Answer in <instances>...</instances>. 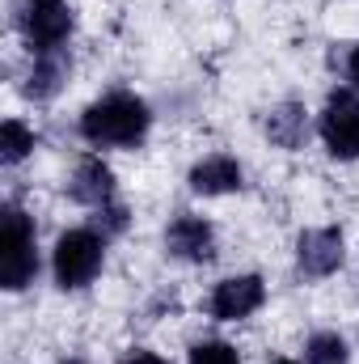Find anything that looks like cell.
Here are the masks:
<instances>
[{
    "mask_svg": "<svg viewBox=\"0 0 359 364\" xmlns=\"http://www.w3.org/2000/svg\"><path fill=\"white\" fill-rule=\"evenodd\" d=\"M123 364H170V360H161V356H153V352H131Z\"/></svg>",
    "mask_w": 359,
    "mask_h": 364,
    "instance_id": "ac0fdd59",
    "label": "cell"
},
{
    "mask_svg": "<svg viewBox=\"0 0 359 364\" xmlns=\"http://www.w3.org/2000/svg\"><path fill=\"white\" fill-rule=\"evenodd\" d=\"M34 144H38V136H34L21 119H9V123L0 127V166H17V161H26V157L34 153Z\"/></svg>",
    "mask_w": 359,
    "mask_h": 364,
    "instance_id": "4fadbf2b",
    "label": "cell"
},
{
    "mask_svg": "<svg viewBox=\"0 0 359 364\" xmlns=\"http://www.w3.org/2000/svg\"><path fill=\"white\" fill-rule=\"evenodd\" d=\"M64 364H81V360H64Z\"/></svg>",
    "mask_w": 359,
    "mask_h": 364,
    "instance_id": "ffe728a7",
    "label": "cell"
},
{
    "mask_svg": "<svg viewBox=\"0 0 359 364\" xmlns=\"http://www.w3.org/2000/svg\"><path fill=\"white\" fill-rule=\"evenodd\" d=\"M263 132H267V140L275 149L296 153V149H304V140H309V110H304L300 102H279L275 110H267Z\"/></svg>",
    "mask_w": 359,
    "mask_h": 364,
    "instance_id": "7c38bea8",
    "label": "cell"
},
{
    "mask_svg": "<svg viewBox=\"0 0 359 364\" xmlns=\"http://www.w3.org/2000/svg\"><path fill=\"white\" fill-rule=\"evenodd\" d=\"M263 301H267L263 275H228V279L216 284L207 309H211V318H220V322H241V318H250L254 309H263Z\"/></svg>",
    "mask_w": 359,
    "mask_h": 364,
    "instance_id": "52a82bcc",
    "label": "cell"
},
{
    "mask_svg": "<svg viewBox=\"0 0 359 364\" xmlns=\"http://www.w3.org/2000/svg\"><path fill=\"white\" fill-rule=\"evenodd\" d=\"M275 364H296V360H275Z\"/></svg>",
    "mask_w": 359,
    "mask_h": 364,
    "instance_id": "d6986e66",
    "label": "cell"
},
{
    "mask_svg": "<svg viewBox=\"0 0 359 364\" xmlns=\"http://www.w3.org/2000/svg\"><path fill=\"white\" fill-rule=\"evenodd\" d=\"M190 364H241V360H237V352H233L228 343H220V339H203V343L190 348Z\"/></svg>",
    "mask_w": 359,
    "mask_h": 364,
    "instance_id": "2e32d148",
    "label": "cell"
},
{
    "mask_svg": "<svg viewBox=\"0 0 359 364\" xmlns=\"http://www.w3.org/2000/svg\"><path fill=\"white\" fill-rule=\"evenodd\" d=\"M68 199L81 203V208H93V212L114 203V174H110V166L101 157H81L72 178H68Z\"/></svg>",
    "mask_w": 359,
    "mask_h": 364,
    "instance_id": "9c48e42d",
    "label": "cell"
},
{
    "mask_svg": "<svg viewBox=\"0 0 359 364\" xmlns=\"http://www.w3.org/2000/svg\"><path fill=\"white\" fill-rule=\"evenodd\" d=\"M68 73H72V60H68V51H64V47H60V51H34L21 93H26L30 102H51L55 93L64 90Z\"/></svg>",
    "mask_w": 359,
    "mask_h": 364,
    "instance_id": "30bf717a",
    "label": "cell"
},
{
    "mask_svg": "<svg viewBox=\"0 0 359 364\" xmlns=\"http://www.w3.org/2000/svg\"><path fill=\"white\" fill-rule=\"evenodd\" d=\"M241 161L237 157H228V153H211V157H203V161H194L190 166V191L194 195H233V191H241Z\"/></svg>",
    "mask_w": 359,
    "mask_h": 364,
    "instance_id": "8fae6325",
    "label": "cell"
},
{
    "mask_svg": "<svg viewBox=\"0 0 359 364\" xmlns=\"http://www.w3.org/2000/svg\"><path fill=\"white\" fill-rule=\"evenodd\" d=\"M317 136L330 157L355 161L359 157V97L351 90H334L326 97V110L317 119Z\"/></svg>",
    "mask_w": 359,
    "mask_h": 364,
    "instance_id": "5b68a950",
    "label": "cell"
},
{
    "mask_svg": "<svg viewBox=\"0 0 359 364\" xmlns=\"http://www.w3.org/2000/svg\"><path fill=\"white\" fill-rule=\"evenodd\" d=\"M89 229H97L106 242H110V237H118V233L127 229V208H123L118 199H114V203H106V208H97V212H93V225H89Z\"/></svg>",
    "mask_w": 359,
    "mask_h": 364,
    "instance_id": "9a60e30c",
    "label": "cell"
},
{
    "mask_svg": "<svg viewBox=\"0 0 359 364\" xmlns=\"http://www.w3.org/2000/svg\"><path fill=\"white\" fill-rule=\"evenodd\" d=\"M347 77H351V85L359 90V43L351 47V55H347Z\"/></svg>",
    "mask_w": 359,
    "mask_h": 364,
    "instance_id": "e0dca14e",
    "label": "cell"
},
{
    "mask_svg": "<svg viewBox=\"0 0 359 364\" xmlns=\"http://www.w3.org/2000/svg\"><path fill=\"white\" fill-rule=\"evenodd\" d=\"M72 4L68 0H21L17 9V30L26 34L30 51H60L72 38Z\"/></svg>",
    "mask_w": 359,
    "mask_h": 364,
    "instance_id": "277c9868",
    "label": "cell"
},
{
    "mask_svg": "<svg viewBox=\"0 0 359 364\" xmlns=\"http://www.w3.org/2000/svg\"><path fill=\"white\" fill-rule=\"evenodd\" d=\"M351 352H347V339L334 335V331H317L309 343H304V364H347Z\"/></svg>",
    "mask_w": 359,
    "mask_h": 364,
    "instance_id": "5bb4252c",
    "label": "cell"
},
{
    "mask_svg": "<svg viewBox=\"0 0 359 364\" xmlns=\"http://www.w3.org/2000/svg\"><path fill=\"white\" fill-rule=\"evenodd\" d=\"M165 250L174 259H182V263H211L216 259V229L203 216L182 212L165 229Z\"/></svg>",
    "mask_w": 359,
    "mask_h": 364,
    "instance_id": "ba28073f",
    "label": "cell"
},
{
    "mask_svg": "<svg viewBox=\"0 0 359 364\" xmlns=\"http://www.w3.org/2000/svg\"><path fill=\"white\" fill-rule=\"evenodd\" d=\"M34 275H38L34 220L17 203H4V212H0V284H4V292H21L34 284Z\"/></svg>",
    "mask_w": 359,
    "mask_h": 364,
    "instance_id": "7a4b0ae2",
    "label": "cell"
},
{
    "mask_svg": "<svg viewBox=\"0 0 359 364\" xmlns=\"http://www.w3.org/2000/svg\"><path fill=\"white\" fill-rule=\"evenodd\" d=\"M106 263V237L97 229H68L51 250V272L64 292L89 288Z\"/></svg>",
    "mask_w": 359,
    "mask_h": 364,
    "instance_id": "3957f363",
    "label": "cell"
},
{
    "mask_svg": "<svg viewBox=\"0 0 359 364\" xmlns=\"http://www.w3.org/2000/svg\"><path fill=\"white\" fill-rule=\"evenodd\" d=\"M347 259V246H343V233L338 229H304L296 237V267L304 279H326L343 267Z\"/></svg>",
    "mask_w": 359,
    "mask_h": 364,
    "instance_id": "8992f818",
    "label": "cell"
},
{
    "mask_svg": "<svg viewBox=\"0 0 359 364\" xmlns=\"http://www.w3.org/2000/svg\"><path fill=\"white\" fill-rule=\"evenodd\" d=\"M148 127H153L148 102L127 90H114L106 97H97L81 114V136L89 140L93 149H136V144H144Z\"/></svg>",
    "mask_w": 359,
    "mask_h": 364,
    "instance_id": "6da1fadb",
    "label": "cell"
}]
</instances>
